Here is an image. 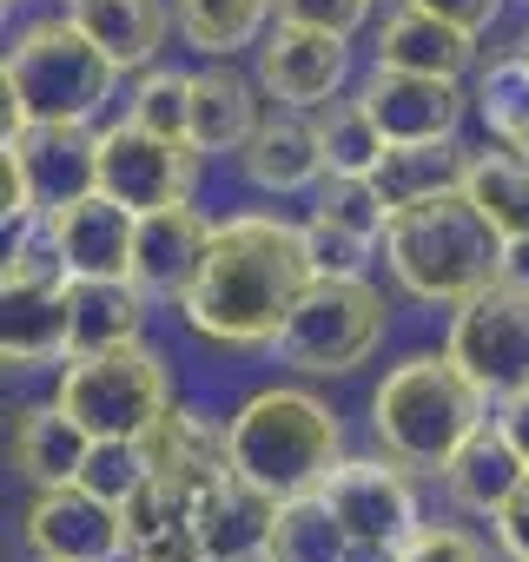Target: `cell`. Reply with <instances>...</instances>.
Wrapping results in <instances>:
<instances>
[{
  "label": "cell",
  "mask_w": 529,
  "mask_h": 562,
  "mask_svg": "<svg viewBox=\"0 0 529 562\" xmlns=\"http://www.w3.org/2000/svg\"><path fill=\"white\" fill-rule=\"evenodd\" d=\"M325 503L351 529L358 549H397L424 516H417V483L397 457H345L325 483Z\"/></svg>",
  "instance_id": "10"
},
{
  "label": "cell",
  "mask_w": 529,
  "mask_h": 562,
  "mask_svg": "<svg viewBox=\"0 0 529 562\" xmlns=\"http://www.w3.org/2000/svg\"><path fill=\"white\" fill-rule=\"evenodd\" d=\"M47 218L60 232V251H67L74 278H133V238H139L133 205H120L106 192H87V199H74Z\"/></svg>",
  "instance_id": "16"
},
{
  "label": "cell",
  "mask_w": 529,
  "mask_h": 562,
  "mask_svg": "<svg viewBox=\"0 0 529 562\" xmlns=\"http://www.w3.org/2000/svg\"><path fill=\"white\" fill-rule=\"evenodd\" d=\"M54 404L67 417H80L93 437H146L166 411H172V378L159 364L153 345H113V351H87L67 358Z\"/></svg>",
  "instance_id": "7"
},
{
  "label": "cell",
  "mask_w": 529,
  "mask_h": 562,
  "mask_svg": "<svg viewBox=\"0 0 529 562\" xmlns=\"http://www.w3.org/2000/svg\"><path fill=\"white\" fill-rule=\"evenodd\" d=\"M146 476H153V457H146L139 437H93V450L80 463V483L93 496H106V503H126Z\"/></svg>",
  "instance_id": "36"
},
{
  "label": "cell",
  "mask_w": 529,
  "mask_h": 562,
  "mask_svg": "<svg viewBox=\"0 0 529 562\" xmlns=\"http://www.w3.org/2000/svg\"><path fill=\"white\" fill-rule=\"evenodd\" d=\"M272 8L292 27H325V34H345V41L371 21V0H272Z\"/></svg>",
  "instance_id": "40"
},
{
  "label": "cell",
  "mask_w": 529,
  "mask_h": 562,
  "mask_svg": "<svg viewBox=\"0 0 529 562\" xmlns=\"http://www.w3.org/2000/svg\"><path fill=\"white\" fill-rule=\"evenodd\" d=\"M397 562H489V542L470 536L463 522H417L397 542Z\"/></svg>",
  "instance_id": "38"
},
{
  "label": "cell",
  "mask_w": 529,
  "mask_h": 562,
  "mask_svg": "<svg viewBox=\"0 0 529 562\" xmlns=\"http://www.w3.org/2000/svg\"><path fill=\"white\" fill-rule=\"evenodd\" d=\"M192 509H199V496H185L172 476H159V470H153V476L120 503V516H126V555H139L146 542H159V536H166L172 522H185Z\"/></svg>",
  "instance_id": "34"
},
{
  "label": "cell",
  "mask_w": 529,
  "mask_h": 562,
  "mask_svg": "<svg viewBox=\"0 0 529 562\" xmlns=\"http://www.w3.org/2000/svg\"><path fill=\"white\" fill-rule=\"evenodd\" d=\"M199 159H205V153H199L192 139L146 133L139 120L100 126V192L120 199V205H133V212H159V205L192 199Z\"/></svg>",
  "instance_id": "9"
},
{
  "label": "cell",
  "mask_w": 529,
  "mask_h": 562,
  "mask_svg": "<svg viewBox=\"0 0 529 562\" xmlns=\"http://www.w3.org/2000/svg\"><path fill=\"white\" fill-rule=\"evenodd\" d=\"M67 8H74V0H67Z\"/></svg>",
  "instance_id": "47"
},
{
  "label": "cell",
  "mask_w": 529,
  "mask_h": 562,
  "mask_svg": "<svg viewBox=\"0 0 529 562\" xmlns=\"http://www.w3.org/2000/svg\"><path fill=\"white\" fill-rule=\"evenodd\" d=\"M312 278H318V265H312L305 225H285L272 212H238V218L212 225V251H205L199 285L185 292L179 312L199 338L258 351V345H279V331Z\"/></svg>",
  "instance_id": "1"
},
{
  "label": "cell",
  "mask_w": 529,
  "mask_h": 562,
  "mask_svg": "<svg viewBox=\"0 0 529 562\" xmlns=\"http://www.w3.org/2000/svg\"><path fill=\"white\" fill-rule=\"evenodd\" d=\"M463 172H470V153H463L457 139H410V146H391V153L378 159L371 186H378L384 205L397 212V205H410V199H430V192L463 186Z\"/></svg>",
  "instance_id": "28"
},
{
  "label": "cell",
  "mask_w": 529,
  "mask_h": 562,
  "mask_svg": "<svg viewBox=\"0 0 529 562\" xmlns=\"http://www.w3.org/2000/svg\"><path fill=\"white\" fill-rule=\"evenodd\" d=\"M238 166H245V179H251L258 192H305V186H318V179H325L318 120H312V113H299V106L264 113V120H258V133L245 139Z\"/></svg>",
  "instance_id": "18"
},
{
  "label": "cell",
  "mask_w": 529,
  "mask_h": 562,
  "mask_svg": "<svg viewBox=\"0 0 529 562\" xmlns=\"http://www.w3.org/2000/svg\"><path fill=\"white\" fill-rule=\"evenodd\" d=\"M345 80H351V47H345V34L279 21V27H272V41L258 47V87L272 93L279 106L312 113V106L338 100V93H345Z\"/></svg>",
  "instance_id": "12"
},
{
  "label": "cell",
  "mask_w": 529,
  "mask_h": 562,
  "mask_svg": "<svg viewBox=\"0 0 529 562\" xmlns=\"http://www.w3.org/2000/svg\"><path fill=\"white\" fill-rule=\"evenodd\" d=\"M312 120H318L325 172L371 179V172H378V159L391 153V139H384V126L371 120V106H364V100H325V106H312Z\"/></svg>",
  "instance_id": "31"
},
{
  "label": "cell",
  "mask_w": 529,
  "mask_h": 562,
  "mask_svg": "<svg viewBox=\"0 0 529 562\" xmlns=\"http://www.w3.org/2000/svg\"><path fill=\"white\" fill-rule=\"evenodd\" d=\"M212 251V225L192 212V199L139 212V238H133V285L146 299H172L185 305V292L199 285V265Z\"/></svg>",
  "instance_id": "15"
},
{
  "label": "cell",
  "mask_w": 529,
  "mask_h": 562,
  "mask_svg": "<svg viewBox=\"0 0 529 562\" xmlns=\"http://www.w3.org/2000/svg\"><path fill=\"white\" fill-rule=\"evenodd\" d=\"M67 14L87 27V41L120 74H146L159 60V47H166V27H172L166 0H74Z\"/></svg>",
  "instance_id": "21"
},
{
  "label": "cell",
  "mask_w": 529,
  "mask_h": 562,
  "mask_svg": "<svg viewBox=\"0 0 529 562\" xmlns=\"http://www.w3.org/2000/svg\"><path fill=\"white\" fill-rule=\"evenodd\" d=\"M476 113H483L489 139L529 153V60H522V54H503V60L483 67V80H476Z\"/></svg>",
  "instance_id": "33"
},
{
  "label": "cell",
  "mask_w": 529,
  "mask_h": 562,
  "mask_svg": "<svg viewBox=\"0 0 529 562\" xmlns=\"http://www.w3.org/2000/svg\"><path fill=\"white\" fill-rule=\"evenodd\" d=\"M172 14H179L185 47H199L205 60H232L238 47H251L264 34V21L279 8L272 0H172Z\"/></svg>",
  "instance_id": "30"
},
{
  "label": "cell",
  "mask_w": 529,
  "mask_h": 562,
  "mask_svg": "<svg viewBox=\"0 0 529 562\" xmlns=\"http://www.w3.org/2000/svg\"><path fill=\"white\" fill-rule=\"evenodd\" d=\"M305 245H312V265L318 271H364L371 265V251L384 245V238H364V232H351V225H331V218H305Z\"/></svg>",
  "instance_id": "39"
},
{
  "label": "cell",
  "mask_w": 529,
  "mask_h": 562,
  "mask_svg": "<svg viewBox=\"0 0 529 562\" xmlns=\"http://www.w3.org/2000/svg\"><path fill=\"white\" fill-rule=\"evenodd\" d=\"M463 192L476 199V212H483L503 238H529V153L489 139L483 153H470Z\"/></svg>",
  "instance_id": "27"
},
{
  "label": "cell",
  "mask_w": 529,
  "mask_h": 562,
  "mask_svg": "<svg viewBox=\"0 0 529 562\" xmlns=\"http://www.w3.org/2000/svg\"><path fill=\"white\" fill-rule=\"evenodd\" d=\"M489 529H496V549H503V562H529V476H522V490L489 516Z\"/></svg>",
  "instance_id": "41"
},
{
  "label": "cell",
  "mask_w": 529,
  "mask_h": 562,
  "mask_svg": "<svg viewBox=\"0 0 529 562\" xmlns=\"http://www.w3.org/2000/svg\"><path fill=\"white\" fill-rule=\"evenodd\" d=\"M351 562H397V549H351Z\"/></svg>",
  "instance_id": "45"
},
{
  "label": "cell",
  "mask_w": 529,
  "mask_h": 562,
  "mask_svg": "<svg viewBox=\"0 0 529 562\" xmlns=\"http://www.w3.org/2000/svg\"><path fill=\"white\" fill-rule=\"evenodd\" d=\"M522 476H529V463H522V450L509 443V430H503L496 417H483V424L470 430V443L443 463L450 496H457L463 509H476V516H496V509L522 490Z\"/></svg>",
  "instance_id": "20"
},
{
  "label": "cell",
  "mask_w": 529,
  "mask_h": 562,
  "mask_svg": "<svg viewBox=\"0 0 529 562\" xmlns=\"http://www.w3.org/2000/svg\"><path fill=\"white\" fill-rule=\"evenodd\" d=\"M126 120H139L146 133H166V139H192V133H185V126H192V74H179V67H146Z\"/></svg>",
  "instance_id": "35"
},
{
  "label": "cell",
  "mask_w": 529,
  "mask_h": 562,
  "mask_svg": "<svg viewBox=\"0 0 529 562\" xmlns=\"http://www.w3.org/2000/svg\"><path fill=\"white\" fill-rule=\"evenodd\" d=\"M476 60V34L424 14V8H397L378 34V67H404V74H443L463 80V67Z\"/></svg>",
  "instance_id": "23"
},
{
  "label": "cell",
  "mask_w": 529,
  "mask_h": 562,
  "mask_svg": "<svg viewBox=\"0 0 529 562\" xmlns=\"http://www.w3.org/2000/svg\"><path fill=\"white\" fill-rule=\"evenodd\" d=\"M258 87L232 67V60H212L192 74V146L199 153H245V139L258 133Z\"/></svg>",
  "instance_id": "22"
},
{
  "label": "cell",
  "mask_w": 529,
  "mask_h": 562,
  "mask_svg": "<svg viewBox=\"0 0 529 562\" xmlns=\"http://www.w3.org/2000/svg\"><path fill=\"white\" fill-rule=\"evenodd\" d=\"M74 338H67V358H87V351H113V345H133L139 325H146V292L133 278H74Z\"/></svg>",
  "instance_id": "25"
},
{
  "label": "cell",
  "mask_w": 529,
  "mask_h": 562,
  "mask_svg": "<svg viewBox=\"0 0 529 562\" xmlns=\"http://www.w3.org/2000/svg\"><path fill=\"white\" fill-rule=\"evenodd\" d=\"M516 54H522V60H529V27H522V41H516Z\"/></svg>",
  "instance_id": "46"
},
{
  "label": "cell",
  "mask_w": 529,
  "mask_h": 562,
  "mask_svg": "<svg viewBox=\"0 0 529 562\" xmlns=\"http://www.w3.org/2000/svg\"><path fill=\"white\" fill-rule=\"evenodd\" d=\"M74 285L60 292H0V351L8 364H47V358H67V338H74Z\"/></svg>",
  "instance_id": "26"
},
{
  "label": "cell",
  "mask_w": 529,
  "mask_h": 562,
  "mask_svg": "<svg viewBox=\"0 0 529 562\" xmlns=\"http://www.w3.org/2000/svg\"><path fill=\"white\" fill-rule=\"evenodd\" d=\"M192 516L205 536V562H264V542H272V522H279V496L232 470L199 496Z\"/></svg>",
  "instance_id": "17"
},
{
  "label": "cell",
  "mask_w": 529,
  "mask_h": 562,
  "mask_svg": "<svg viewBox=\"0 0 529 562\" xmlns=\"http://www.w3.org/2000/svg\"><path fill=\"white\" fill-rule=\"evenodd\" d=\"M496 424L509 430V443H516V450H522V463H529V391L503 397V404H496Z\"/></svg>",
  "instance_id": "43"
},
{
  "label": "cell",
  "mask_w": 529,
  "mask_h": 562,
  "mask_svg": "<svg viewBox=\"0 0 529 562\" xmlns=\"http://www.w3.org/2000/svg\"><path fill=\"white\" fill-rule=\"evenodd\" d=\"M60 285H74V271H67L54 218L14 225L8 232V265H0V292H60Z\"/></svg>",
  "instance_id": "32"
},
{
  "label": "cell",
  "mask_w": 529,
  "mask_h": 562,
  "mask_svg": "<svg viewBox=\"0 0 529 562\" xmlns=\"http://www.w3.org/2000/svg\"><path fill=\"white\" fill-rule=\"evenodd\" d=\"M503 258H509V238L476 212L463 186L410 199L384 225V265L417 305H450V312L470 305L503 278Z\"/></svg>",
  "instance_id": "2"
},
{
  "label": "cell",
  "mask_w": 529,
  "mask_h": 562,
  "mask_svg": "<svg viewBox=\"0 0 529 562\" xmlns=\"http://www.w3.org/2000/svg\"><path fill=\"white\" fill-rule=\"evenodd\" d=\"M93 450V430L80 417H67L60 404H34L21 411L14 424V463L34 490H54V483H80V463Z\"/></svg>",
  "instance_id": "24"
},
{
  "label": "cell",
  "mask_w": 529,
  "mask_h": 562,
  "mask_svg": "<svg viewBox=\"0 0 529 562\" xmlns=\"http://www.w3.org/2000/svg\"><path fill=\"white\" fill-rule=\"evenodd\" d=\"M483 417H489V397L463 378L450 351L404 358L371 391V437L384 443V457H397L404 470H430V476H443V463L470 443Z\"/></svg>",
  "instance_id": "4"
},
{
  "label": "cell",
  "mask_w": 529,
  "mask_h": 562,
  "mask_svg": "<svg viewBox=\"0 0 529 562\" xmlns=\"http://www.w3.org/2000/svg\"><path fill=\"white\" fill-rule=\"evenodd\" d=\"M120 67L87 41V27L67 21H34L8 67H0V93H8V133L21 126H93L100 106L113 100Z\"/></svg>",
  "instance_id": "5"
},
{
  "label": "cell",
  "mask_w": 529,
  "mask_h": 562,
  "mask_svg": "<svg viewBox=\"0 0 529 562\" xmlns=\"http://www.w3.org/2000/svg\"><path fill=\"white\" fill-rule=\"evenodd\" d=\"M225 443H232V470L258 490H272L279 503L325 490L331 470L345 463V430H338L331 404H318L312 391H292V384L251 391L225 417Z\"/></svg>",
  "instance_id": "3"
},
{
  "label": "cell",
  "mask_w": 529,
  "mask_h": 562,
  "mask_svg": "<svg viewBox=\"0 0 529 562\" xmlns=\"http://www.w3.org/2000/svg\"><path fill=\"white\" fill-rule=\"evenodd\" d=\"M503 278H509V285H522V292H529V238H509V258H503Z\"/></svg>",
  "instance_id": "44"
},
{
  "label": "cell",
  "mask_w": 529,
  "mask_h": 562,
  "mask_svg": "<svg viewBox=\"0 0 529 562\" xmlns=\"http://www.w3.org/2000/svg\"><path fill=\"white\" fill-rule=\"evenodd\" d=\"M371 120L384 126L391 146H410V139H457L463 113L476 106V93H463L457 80L443 74H404V67H371L364 93Z\"/></svg>",
  "instance_id": "13"
},
{
  "label": "cell",
  "mask_w": 529,
  "mask_h": 562,
  "mask_svg": "<svg viewBox=\"0 0 529 562\" xmlns=\"http://www.w3.org/2000/svg\"><path fill=\"white\" fill-rule=\"evenodd\" d=\"M8 159L21 166L41 218L100 192V133L93 126H21V133H8Z\"/></svg>",
  "instance_id": "14"
},
{
  "label": "cell",
  "mask_w": 529,
  "mask_h": 562,
  "mask_svg": "<svg viewBox=\"0 0 529 562\" xmlns=\"http://www.w3.org/2000/svg\"><path fill=\"white\" fill-rule=\"evenodd\" d=\"M146 457H153V470L159 476H172L185 496H205L218 476H232V443H225V424H212L205 411H192V404H172L146 437Z\"/></svg>",
  "instance_id": "19"
},
{
  "label": "cell",
  "mask_w": 529,
  "mask_h": 562,
  "mask_svg": "<svg viewBox=\"0 0 529 562\" xmlns=\"http://www.w3.org/2000/svg\"><path fill=\"white\" fill-rule=\"evenodd\" d=\"M443 351L463 364V378L489 404L529 391V292L509 285V278H496L489 292H476L470 305H457Z\"/></svg>",
  "instance_id": "8"
},
{
  "label": "cell",
  "mask_w": 529,
  "mask_h": 562,
  "mask_svg": "<svg viewBox=\"0 0 529 562\" xmlns=\"http://www.w3.org/2000/svg\"><path fill=\"white\" fill-rule=\"evenodd\" d=\"M404 8H424V14H437V21H450V27H463V34H483V27L496 21L503 0H404Z\"/></svg>",
  "instance_id": "42"
},
{
  "label": "cell",
  "mask_w": 529,
  "mask_h": 562,
  "mask_svg": "<svg viewBox=\"0 0 529 562\" xmlns=\"http://www.w3.org/2000/svg\"><path fill=\"white\" fill-rule=\"evenodd\" d=\"M351 529L338 522V509L325 503V490L312 496H285L272 542H264V562H351Z\"/></svg>",
  "instance_id": "29"
},
{
  "label": "cell",
  "mask_w": 529,
  "mask_h": 562,
  "mask_svg": "<svg viewBox=\"0 0 529 562\" xmlns=\"http://www.w3.org/2000/svg\"><path fill=\"white\" fill-rule=\"evenodd\" d=\"M318 218H331V225H351V232H364V238H384V225H391V205H384V192H378L371 179L325 172V186H318Z\"/></svg>",
  "instance_id": "37"
},
{
  "label": "cell",
  "mask_w": 529,
  "mask_h": 562,
  "mask_svg": "<svg viewBox=\"0 0 529 562\" xmlns=\"http://www.w3.org/2000/svg\"><path fill=\"white\" fill-rule=\"evenodd\" d=\"M384 338V299L364 271H318L305 299L292 305L285 331H279V364L305 371V378H338L358 371Z\"/></svg>",
  "instance_id": "6"
},
{
  "label": "cell",
  "mask_w": 529,
  "mask_h": 562,
  "mask_svg": "<svg viewBox=\"0 0 529 562\" xmlns=\"http://www.w3.org/2000/svg\"><path fill=\"white\" fill-rule=\"evenodd\" d=\"M27 549L41 562H126V516L87 483H54L27 503Z\"/></svg>",
  "instance_id": "11"
}]
</instances>
